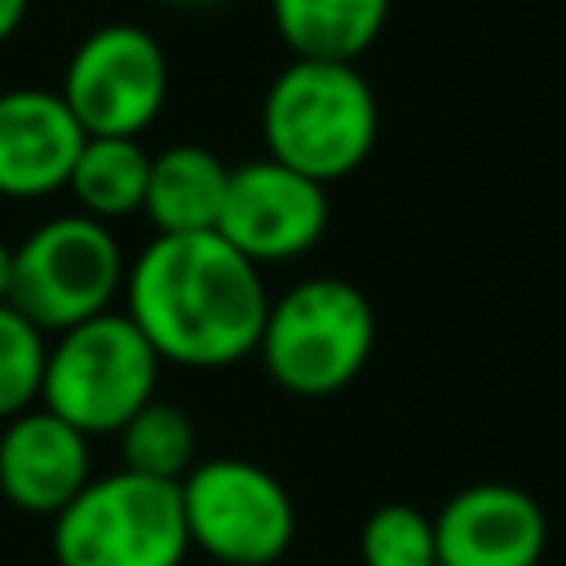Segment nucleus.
<instances>
[{
    "label": "nucleus",
    "mask_w": 566,
    "mask_h": 566,
    "mask_svg": "<svg viewBox=\"0 0 566 566\" xmlns=\"http://www.w3.org/2000/svg\"><path fill=\"white\" fill-rule=\"evenodd\" d=\"M327 230V186L279 159H248L230 168L217 234L252 265L305 256Z\"/></svg>",
    "instance_id": "obj_9"
},
{
    "label": "nucleus",
    "mask_w": 566,
    "mask_h": 566,
    "mask_svg": "<svg viewBox=\"0 0 566 566\" xmlns=\"http://www.w3.org/2000/svg\"><path fill=\"white\" fill-rule=\"evenodd\" d=\"M230 168L208 146L181 142L159 155H150L146 199L142 217L155 226V234H203L217 230L221 203H226Z\"/></svg>",
    "instance_id": "obj_13"
},
{
    "label": "nucleus",
    "mask_w": 566,
    "mask_h": 566,
    "mask_svg": "<svg viewBox=\"0 0 566 566\" xmlns=\"http://www.w3.org/2000/svg\"><path fill=\"white\" fill-rule=\"evenodd\" d=\"M190 531L181 513V482L115 469L53 517L57 566H181Z\"/></svg>",
    "instance_id": "obj_5"
},
{
    "label": "nucleus",
    "mask_w": 566,
    "mask_h": 566,
    "mask_svg": "<svg viewBox=\"0 0 566 566\" xmlns=\"http://www.w3.org/2000/svg\"><path fill=\"white\" fill-rule=\"evenodd\" d=\"M27 4L31 0H0V44L22 27V18H27Z\"/></svg>",
    "instance_id": "obj_19"
},
{
    "label": "nucleus",
    "mask_w": 566,
    "mask_h": 566,
    "mask_svg": "<svg viewBox=\"0 0 566 566\" xmlns=\"http://www.w3.org/2000/svg\"><path fill=\"white\" fill-rule=\"evenodd\" d=\"M115 438H119V455H124L119 469L142 473V478L181 482L199 464L195 416L177 402H164V398H150Z\"/></svg>",
    "instance_id": "obj_16"
},
{
    "label": "nucleus",
    "mask_w": 566,
    "mask_h": 566,
    "mask_svg": "<svg viewBox=\"0 0 566 566\" xmlns=\"http://www.w3.org/2000/svg\"><path fill=\"white\" fill-rule=\"evenodd\" d=\"M150 177V150H142L137 137H84L66 190L93 221H115L128 212H142Z\"/></svg>",
    "instance_id": "obj_15"
},
{
    "label": "nucleus",
    "mask_w": 566,
    "mask_h": 566,
    "mask_svg": "<svg viewBox=\"0 0 566 566\" xmlns=\"http://www.w3.org/2000/svg\"><path fill=\"white\" fill-rule=\"evenodd\" d=\"M49 363L44 332L13 305H0V420H13L40 402Z\"/></svg>",
    "instance_id": "obj_18"
},
{
    "label": "nucleus",
    "mask_w": 566,
    "mask_h": 566,
    "mask_svg": "<svg viewBox=\"0 0 566 566\" xmlns=\"http://www.w3.org/2000/svg\"><path fill=\"white\" fill-rule=\"evenodd\" d=\"M261 133L270 159L332 186L367 164L380 133V106L358 62L292 57L265 88Z\"/></svg>",
    "instance_id": "obj_2"
},
{
    "label": "nucleus",
    "mask_w": 566,
    "mask_h": 566,
    "mask_svg": "<svg viewBox=\"0 0 566 566\" xmlns=\"http://www.w3.org/2000/svg\"><path fill=\"white\" fill-rule=\"evenodd\" d=\"M164 4H181V9H199V4H217V0H164Z\"/></svg>",
    "instance_id": "obj_21"
},
{
    "label": "nucleus",
    "mask_w": 566,
    "mask_h": 566,
    "mask_svg": "<svg viewBox=\"0 0 566 566\" xmlns=\"http://www.w3.org/2000/svg\"><path fill=\"white\" fill-rule=\"evenodd\" d=\"M57 93L84 137H142L168 97L164 44L133 22L97 27L75 44Z\"/></svg>",
    "instance_id": "obj_8"
},
{
    "label": "nucleus",
    "mask_w": 566,
    "mask_h": 566,
    "mask_svg": "<svg viewBox=\"0 0 566 566\" xmlns=\"http://www.w3.org/2000/svg\"><path fill=\"white\" fill-rule=\"evenodd\" d=\"M376 349V310L349 279H305L270 301L256 354L292 398H332L358 380Z\"/></svg>",
    "instance_id": "obj_3"
},
{
    "label": "nucleus",
    "mask_w": 566,
    "mask_h": 566,
    "mask_svg": "<svg viewBox=\"0 0 566 566\" xmlns=\"http://www.w3.org/2000/svg\"><path fill=\"white\" fill-rule=\"evenodd\" d=\"M128 318L159 363L217 371L256 354L270 296L261 265L217 230L155 234L124 274Z\"/></svg>",
    "instance_id": "obj_1"
},
{
    "label": "nucleus",
    "mask_w": 566,
    "mask_h": 566,
    "mask_svg": "<svg viewBox=\"0 0 566 566\" xmlns=\"http://www.w3.org/2000/svg\"><path fill=\"white\" fill-rule=\"evenodd\" d=\"M363 566H438L433 517L416 504H380L358 531Z\"/></svg>",
    "instance_id": "obj_17"
},
{
    "label": "nucleus",
    "mask_w": 566,
    "mask_h": 566,
    "mask_svg": "<svg viewBox=\"0 0 566 566\" xmlns=\"http://www.w3.org/2000/svg\"><path fill=\"white\" fill-rule=\"evenodd\" d=\"M93 478L88 438L53 416L31 407L0 429V495L35 517H57Z\"/></svg>",
    "instance_id": "obj_11"
},
{
    "label": "nucleus",
    "mask_w": 566,
    "mask_h": 566,
    "mask_svg": "<svg viewBox=\"0 0 566 566\" xmlns=\"http://www.w3.org/2000/svg\"><path fill=\"white\" fill-rule=\"evenodd\" d=\"M270 18L292 57L358 62L389 22V0H270Z\"/></svg>",
    "instance_id": "obj_14"
},
{
    "label": "nucleus",
    "mask_w": 566,
    "mask_h": 566,
    "mask_svg": "<svg viewBox=\"0 0 566 566\" xmlns=\"http://www.w3.org/2000/svg\"><path fill=\"white\" fill-rule=\"evenodd\" d=\"M181 513L190 548L221 566H274L296 535L287 486L243 455L199 460L181 478Z\"/></svg>",
    "instance_id": "obj_7"
},
{
    "label": "nucleus",
    "mask_w": 566,
    "mask_h": 566,
    "mask_svg": "<svg viewBox=\"0 0 566 566\" xmlns=\"http://www.w3.org/2000/svg\"><path fill=\"white\" fill-rule=\"evenodd\" d=\"M9 279H13V248L0 243V305H9Z\"/></svg>",
    "instance_id": "obj_20"
},
{
    "label": "nucleus",
    "mask_w": 566,
    "mask_h": 566,
    "mask_svg": "<svg viewBox=\"0 0 566 566\" xmlns=\"http://www.w3.org/2000/svg\"><path fill=\"white\" fill-rule=\"evenodd\" d=\"M159 380V354L128 314L84 318L49 345L40 407L75 424L84 438L119 433L150 398Z\"/></svg>",
    "instance_id": "obj_4"
},
{
    "label": "nucleus",
    "mask_w": 566,
    "mask_h": 566,
    "mask_svg": "<svg viewBox=\"0 0 566 566\" xmlns=\"http://www.w3.org/2000/svg\"><path fill=\"white\" fill-rule=\"evenodd\" d=\"M84 146V128L53 88H9L0 93V195L44 199L66 190L71 164Z\"/></svg>",
    "instance_id": "obj_12"
},
{
    "label": "nucleus",
    "mask_w": 566,
    "mask_h": 566,
    "mask_svg": "<svg viewBox=\"0 0 566 566\" xmlns=\"http://www.w3.org/2000/svg\"><path fill=\"white\" fill-rule=\"evenodd\" d=\"M124 252L111 226L84 212H66L35 226L13 248L9 305L44 336H57L84 318L106 314L124 292Z\"/></svg>",
    "instance_id": "obj_6"
},
{
    "label": "nucleus",
    "mask_w": 566,
    "mask_h": 566,
    "mask_svg": "<svg viewBox=\"0 0 566 566\" xmlns=\"http://www.w3.org/2000/svg\"><path fill=\"white\" fill-rule=\"evenodd\" d=\"M438 566H539L548 517L513 482H473L433 513Z\"/></svg>",
    "instance_id": "obj_10"
}]
</instances>
